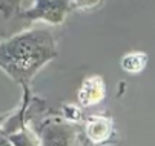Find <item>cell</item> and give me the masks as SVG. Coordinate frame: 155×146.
I'll return each instance as SVG.
<instances>
[{"mask_svg":"<svg viewBox=\"0 0 155 146\" xmlns=\"http://www.w3.org/2000/svg\"><path fill=\"white\" fill-rule=\"evenodd\" d=\"M26 121L41 146H83V121L66 118L60 111L48 106L46 100L32 94L26 108Z\"/></svg>","mask_w":155,"mask_h":146,"instance_id":"cell-2","label":"cell"},{"mask_svg":"<svg viewBox=\"0 0 155 146\" xmlns=\"http://www.w3.org/2000/svg\"><path fill=\"white\" fill-rule=\"evenodd\" d=\"M25 0H0V38H5L12 32L23 29L17 14L23 8Z\"/></svg>","mask_w":155,"mask_h":146,"instance_id":"cell-6","label":"cell"},{"mask_svg":"<svg viewBox=\"0 0 155 146\" xmlns=\"http://www.w3.org/2000/svg\"><path fill=\"white\" fill-rule=\"evenodd\" d=\"M3 117H5V115H0V123H2V120H3Z\"/></svg>","mask_w":155,"mask_h":146,"instance_id":"cell-9","label":"cell"},{"mask_svg":"<svg viewBox=\"0 0 155 146\" xmlns=\"http://www.w3.org/2000/svg\"><path fill=\"white\" fill-rule=\"evenodd\" d=\"M74 11H94L100 8L104 0H71Z\"/></svg>","mask_w":155,"mask_h":146,"instance_id":"cell-8","label":"cell"},{"mask_svg":"<svg viewBox=\"0 0 155 146\" xmlns=\"http://www.w3.org/2000/svg\"><path fill=\"white\" fill-rule=\"evenodd\" d=\"M71 12H74L71 0H34L29 6L18 11L17 18L23 28L35 23L60 26L66 22Z\"/></svg>","mask_w":155,"mask_h":146,"instance_id":"cell-3","label":"cell"},{"mask_svg":"<svg viewBox=\"0 0 155 146\" xmlns=\"http://www.w3.org/2000/svg\"><path fill=\"white\" fill-rule=\"evenodd\" d=\"M147 66V54L143 51H129L120 60V68L130 75L141 74Z\"/></svg>","mask_w":155,"mask_h":146,"instance_id":"cell-7","label":"cell"},{"mask_svg":"<svg viewBox=\"0 0 155 146\" xmlns=\"http://www.w3.org/2000/svg\"><path fill=\"white\" fill-rule=\"evenodd\" d=\"M57 57L55 35L43 26H28L0 40V71L20 86L21 97L15 109L25 117L35 75Z\"/></svg>","mask_w":155,"mask_h":146,"instance_id":"cell-1","label":"cell"},{"mask_svg":"<svg viewBox=\"0 0 155 146\" xmlns=\"http://www.w3.org/2000/svg\"><path fill=\"white\" fill-rule=\"evenodd\" d=\"M107 94V85L103 75L100 74H91L81 80L80 86L77 88V103L83 108H94L106 98Z\"/></svg>","mask_w":155,"mask_h":146,"instance_id":"cell-5","label":"cell"},{"mask_svg":"<svg viewBox=\"0 0 155 146\" xmlns=\"http://www.w3.org/2000/svg\"><path fill=\"white\" fill-rule=\"evenodd\" d=\"M83 131L89 144H106L115 137V121L107 112L84 115Z\"/></svg>","mask_w":155,"mask_h":146,"instance_id":"cell-4","label":"cell"}]
</instances>
